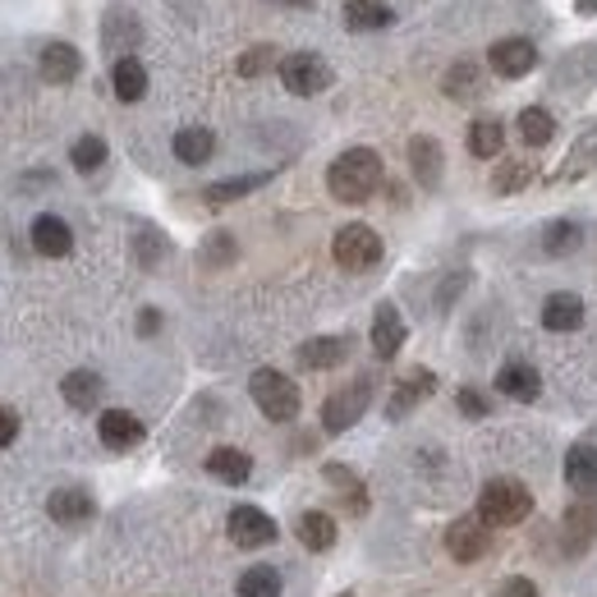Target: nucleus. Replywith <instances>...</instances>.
Segmentation results:
<instances>
[{"mask_svg":"<svg viewBox=\"0 0 597 597\" xmlns=\"http://www.w3.org/2000/svg\"><path fill=\"white\" fill-rule=\"evenodd\" d=\"M381 180H387V166H381V157L373 147H350V152H340V157L332 161V170H326V189H332V198L336 203H368Z\"/></svg>","mask_w":597,"mask_h":597,"instance_id":"f257e3e1","label":"nucleus"},{"mask_svg":"<svg viewBox=\"0 0 597 597\" xmlns=\"http://www.w3.org/2000/svg\"><path fill=\"white\" fill-rule=\"evenodd\" d=\"M533 510V492L524 483H515V478H492L478 496V519H483L488 529H510L519 519H529Z\"/></svg>","mask_w":597,"mask_h":597,"instance_id":"f03ea898","label":"nucleus"},{"mask_svg":"<svg viewBox=\"0 0 597 597\" xmlns=\"http://www.w3.org/2000/svg\"><path fill=\"white\" fill-rule=\"evenodd\" d=\"M248 391H254V404L272 423H290L299 414V404H303L299 387L285 373H276V368H258L254 377H248Z\"/></svg>","mask_w":597,"mask_h":597,"instance_id":"7ed1b4c3","label":"nucleus"},{"mask_svg":"<svg viewBox=\"0 0 597 597\" xmlns=\"http://www.w3.org/2000/svg\"><path fill=\"white\" fill-rule=\"evenodd\" d=\"M332 258L345 267V272H373V267L381 262V235L373 225H340L336 239H332Z\"/></svg>","mask_w":597,"mask_h":597,"instance_id":"20e7f679","label":"nucleus"},{"mask_svg":"<svg viewBox=\"0 0 597 597\" xmlns=\"http://www.w3.org/2000/svg\"><path fill=\"white\" fill-rule=\"evenodd\" d=\"M368 404H373V381H368V377H354L350 387H340V391L326 395V404H322V428L332 432V437L350 432L354 423L368 414Z\"/></svg>","mask_w":597,"mask_h":597,"instance_id":"39448f33","label":"nucleus"},{"mask_svg":"<svg viewBox=\"0 0 597 597\" xmlns=\"http://www.w3.org/2000/svg\"><path fill=\"white\" fill-rule=\"evenodd\" d=\"M281 69V83L295 92V98H317V92L332 88V65L322 61V55L313 51H295L285 55V61L276 65Z\"/></svg>","mask_w":597,"mask_h":597,"instance_id":"423d86ee","label":"nucleus"},{"mask_svg":"<svg viewBox=\"0 0 597 597\" xmlns=\"http://www.w3.org/2000/svg\"><path fill=\"white\" fill-rule=\"evenodd\" d=\"M488 65H492L496 79H524V74L537 65V47L529 37H501V42H492V51H488Z\"/></svg>","mask_w":597,"mask_h":597,"instance_id":"0eeeda50","label":"nucleus"},{"mask_svg":"<svg viewBox=\"0 0 597 597\" xmlns=\"http://www.w3.org/2000/svg\"><path fill=\"white\" fill-rule=\"evenodd\" d=\"M488 547H492V529H488L478 515L455 519V524L446 529V551L455 556L459 566H469V561H478V556H488Z\"/></svg>","mask_w":597,"mask_h":597,"instance_id":"6e6552de","label":"nucleus"},{"mask_svg":"<svg viewBox=\"0 0 597 597\" xmlns=\"http://www.w3.org/2000/svg\"><path fill=\"white\" fill-rule=\"evenodd\" d=\"M561 529H566V551H570V556H584V551L597 543V496L570 501Z\"/></svg>","mask_w":597,"mask_h":597,"instance_id":"1a4fd4ad","label":"nucleus"},{"mask_svg":"<svg viewBox=\"0 0 597 597\" xmlns=\"http://www.w3.org/2000/svg\"><path fill=\"white\" fill-rule=\"evenodd\" d=\"M225 529L230 537H235L239 547H267V543H276V519L258 510V506H235L225 519Z\"/></svg>","mask_w":597,"mask_h":597,"instance_id":"9d476101","label":"nucleus"},{"mask_svg":"<svg viewBox=\"0 0 597 597\" xmlns=\"http://www.w3.org/2000/svg\"><path fill=\"white\" fill-rule=\"evenodd\" d=\"M139 42H143V24H139V18H133L129 10H120V5L106 10V24H102V47L115 55V61H125V55H129L133 47H139Z\"/></svg>","mask_w":597,"mask_h":597,"instance_id":"9b49d317","label":"nucleus"},{"mask_svg":"<svg viewBox=\"0 0 597 597\" xmlns=\"http://www.w3.org/2000/svg\"><path fill=\"white\" fill-rule=\"evenodd\" d=\"M98 437H102L106 451H133L143 441V423L133 418L129 410H106L98 418Z\"/></svg>","mask_w":597,"mask_h":597,"instance_id":"f8f14e48","label":"nucleus"},{"mask_svg":"<svg viewBox=\"0 0 597 597\" xmlns=\"http://www.w3.org/2000/svg\"><path fill=\"white\" fill-rule=\"evenodd\" d=\"M37 69H42V79L47 83H74L79 79V69H83V55L79 47H69V42H47L42 47V61H37Z\"/></svg>","mask_w":597,"mask_h":597,"instance_id":"ddd939ff","label":"nucleus"},{"mask_svg":"<svg viewBox=\"0 0 597 597\" xmlns=\"http://www.w3.org/2000/svg\"><path fill=\"white\" fill-rule=\"evenodd\" d=\"M496 391L519 400V404H529V400H537V391H543V377H537L533 363L515 359V363H501V368H496Z\"/></svg>","mask_w":597,"mask_h":597,"instance_id":"4468645a","label":"nucleus"},{"mask_svg":"<svg viewBox=\"0 0 597 597\" xmlns=\"http://www.w3.org/2000/svg\"><path fill=\"white\" fill-rule=\"evenodd\" d=\"M410 170L423 189H437L441 184V170H446V157H441V143L428 139V133H418L410 139Z\"/></svg>","mask_w":597,"mask_h":597,"instance_id":"2eb2a0df","label":"nucleus"},{"mask_svg":"<svg viewBox=\"0 0 597 597\" xmlns=\"http://www.w3.org/2000/svg\"><path fill=\"white\" fill-rule=\"evenodd\" d=\"M432 387H437V377H432L428 368H410V373L395 381V395H391V404H387V418H404L418 400L432 395Z\"/></svg>","mask_w":597,"mask_h":597,"instance_id":"dca6fc26","label":"nucleus"},{"mask_svg":"<svg viewBox=\"0 0 597 597\" xmlns=\"http://www.w3.org/2000/svg\"><path fill=\"white\" fill-rule=\"evenodd\" d=\"M33 248H37L42 258H65L69 248H74V230H69L61 217L42 211V217L33 221Z\"/></svg>","mask_w":597,"mask_h":597,"instance_id":"f3484780","label":"nucleus"},{"mask_svg":"<svg viewBox=\"0 0 597 597\" xmlns=\"http://www.w3.org/2000/svg\"><path fill=\"white\" fill-rule=\"evenodd\" d=\"M404 345V317L395 303H381L377 317H373V354L377 359H395Z\"/></svg>","mask_w":597,"mask_h":597,"instance_id":"a211bd4d","label":"nucleus"},{"mask_svg":"<svg viewBox=\"0 0 597 597\" xmlns=\"http://www.w3.org/2000/svg\"><path fill=\"white\" fill-rule=\"evenodd\" d=\"M350 354V340L345 336H317V340H303L299 345V368L308 373H322V368H336Z\"/></svg>","mask_w":597,"mask_h":597,"instance_id":"6ab92c4d","label":"nucleus"},{"mask_svg":"<svg viewBox=\"0 0 597 597\" xmlns=\"http://www.w3.org/2000/svg\"><path fill=\"white\" fill-rule=\"evenodd\" d=\"M566 483L584 496L597 492V446L593 441H580V446L566 451Z\"/></svg>","mask_w":597,"mask_h":597,"instance_id":"aec40b11","label":"nucleus"},{"mask_svg":"<svg viewBox=\"0 0 597 597\" xmlns=\"http://www.w3.org/2000/svg\"><path fill=\"white\" fill-rule=\"evenodd\" d=\"M580 322H584V299L580 295H570V290L547 295V303H543L547 332H580Z\"/></svg>","mask_w":597,"mask_h":597,"instance_id":"412c9836","label":"nucleus"},{"mask_svg":"<svg viewBox=\"0 0 597 597\" xmlns=\"http://www.w3.org/2000/svg\"><path fill=\"white\" fill-rule=\"evenodd\" d=\"M207 473L217 478V483L239 488V483H248V473H254V459H248L244 451H235V446H217L207 455Z\"/></svg>","mask_w":597,"mask_h":597,"instance_id":"4be33fe9","label":"nucleus"},{"mask_svg":"<svg viewBox=\"0 0 597 597\" xmlns=\"http://www.w3.org/2000/svg\"><path fill=\"white\" fill-rule=\"evenodd\" d=\"M345 28L350 33H377V28H391V5H381V0H345Z\"/></svg>","mask_w":597,"mask_h":597,"instance_id":"5701e85b","label":"nucleus"},{"mask_svg":"<svg viewBox=\"0 0 597 597\" xmlns=\"http://www.w3.org/2000/svg\"><path fill=\"white\" fill-rule=\"evenodd\" d=\"M102 391H106V381L92 373V368H79V373H69V377L61 381V395H65L69 410H98Z\"/></svg>","mask_w":597,"mask_h":597,"instance_id":"b1692460","label":"nucleus"},{"mask_svg":"<svg viewBox=\"0 0 597 597\" xmlns=\"http://www.w3.org/2000/svg\"><path fill=\"white\" fill-rule=\"evenodd\" d=\"M47 510H51L55 524H83V519H92L98 506H92V496L83 488H61V492H51Z\"/></svg>","mask_w":597,"mask_h":597,"instance_id":"393cba45","label":"nucleus"},{"mask_svg":"<svg viewBox=\"0 0 597 597\" xmlns=\"http://www.w3.org/2000/svg\"><path fill=\"white\" fill-rule=\"evenodd\" d=\"M441 88H446L451 102H478L483 98V69H478L473 61H455L446 69V79H441Z\"/></svg>","mask_w":597,"mask_h":597,"instance_id":"a878e982","label":"nucleus"},{"mask_svg":"<svg viewBox=\"0 0 597 597\" xmlns=\"http://www.w3.org/2000/svg\"><path fill=\"white\" fill-rule=\"evenodd\" d=\"M501 147H506V125H501L496 115H478L469 125V152L478 161H492V157H501Z\"/></svg>","mask_w":597,"mask_h":597,"instance_id":"bb28decb","label":"nucleus"},{"mask_svg":"<svg viewBox=\"0 0 597 597\" xmlns=\"http://www.w3.org/2000/svg\"><path fill=\"white\" fill-rule=\"evenodd\" d=\"M111 88H115V98H120V102H143V92H147V69H143L139 55H125V61H115Z\"/></svg>","mask_w":597,"mask_h":597,"instance_id":"cd10ccee","label":"nucleus"},{"mask_svg":"<svg viewBox=\"0 0 597 597\" xmlns=\"http://www.w3.org/2000/svg\"><path fill=\"white\" fill-rule=\"evenodd\" d=\"M211 152H217V133H211V129L189 125V129L176 133V157H180L184 166H207Z\"/></svg>","mask_w":597,"mask_h":597,"instance_id":"c85d7f7f","label":"nucleus"},{"mask_svg":"<svg viewBox=\"0 0 597 597\" xmlns=\"http://www.w3.org/2000/svg\"><path fill=\"white\" fill-rule=\"evenodd\" d=\"M267 180H272V170H254V176H230V180L207 184L203 198H207L211 207H225V203H235V198H244V194H254V189H262Z\"/></svg>","mask_w":597,"mask_h":597,"instance_id":"c756f323","label":"nucleus"},{"mask_svg":"<svg viewBox=\"0 0 597 597\" xmlns=\"http://www.w3.org/2000/svg\"><path fill=\"white\" fill-rule=\"evenodd\" d=\"M299 543L308 551H332L336 547V519L326 510H303L299 515Z\"/></svg>","mask_w":597,"mask_h":597,"instance_id":"7c9ffc66","label":"nucleus"},{"mask_svg":"<svg viewBox=\"0 0 597 597\" xmlns=\"http://www.w3.org/2000/svg\"><path fill=\"white\" fill-rule=\"evenodd\" d=\"M519 139H524L529 147H547L556 139L551 111H543V106H524V111H519Z\"/></svg>","mask_w":597,"mask_h":597,"instance_id":"2f4dec72","label":"nucleus"},{"mask_svg":"<svg viewBox=\"0 0 597 597\" xmlns=\"http://www.w3.org/2000/svg\"><path fill=\"white\" fill-rule=\"evenodd\" d=\"M326 483H332V488L340 492V501H345V506H350L354 515L368 510V488H363L345 465H326Z\"/></svg>","mask_w":597,"mask_h":597,"instance_id":"473e14b6","label":"nucleus"},{"mask_svg":"<svg viewBox=\"0 0 597 597\" xmlns=\"http://www.w3.org/2000/svg\"><path fill=\"white\" fill-rule=\"evenodd\" d=\"M235 597H281V570H272V566L244 570L235 584Z\"/></svg>","mask_w":597,"mask_h":597,"instance_id":"72a5a7b5","label":"nucleus"},{"mask_svg":"<svg viewBox=\"0 0 597 597\" xmlns=\"http://www.w3.org/2000/svg\"><path fill=\"white\" fill-rule=\"evenodd\" d=\"M580 244H584V230L574 225V221H551V225L543 230V254H547V258H566V254H574Z\"/></svg>","mask_w":597,"mask_h":597,"instance_id":"f704fd0d","label":"nucleus"},{"mask_svg":"<svg viewBox=\"0 0 597 597\" xmlns=\"http://www.w3.org/2000/svg\"><path fill=\"white\" fill-rule=\"evenodd\" d=\"M69 161H74V170H83V176L102 170L106 166V139L102 133H83V139L69 147Z\"/></svg>","mask_w":597,"mask_h":597,"instance_id":"c9c22d12","label":"nucleus"},{"mask_svg":"<svg viewBox=\"0 0 597 597\" xmlns=\"http://www.w3.org/2000/svg\"><path fill=\"white\" fill-rule=\"evenodd\" d=\"M588 170H597V129L593 133H584V143L570 152L566 157V170H561V180H580V176H588Z\"/></svg>","mask_w":597,"mask_h":597,"instance_id":"e433bc0d","label":"nucleus"},{"mask_svg":"<svg viewBox=\"0 0 597 597\" xmlns=\"http://www.w3.org/2000/svg\"><path fill=\"white\" fill-rule=\"evenodd\" d=\"M533 180V166L529 161H501V170L492 176V194H515Z\"/></svg>","mask_w":597,"mask_h":597,"instance_id":"4c0bfd02","label":"nucleus"},{"mask_svg":"<svg viewBox=\"0 0 597 597\" xmlns=\"http://www.w3.org/2000/svg\"><path fill=\"white\" fill-rule=\"evenodd\" d=\"M276 65V47H254L248 55H239V74L244 79H258L262 69H272Z\"/></svg>","mask_w":597,"mask_h":597,"instance_id":"58836bf2","label":"nucleus"},{"mask_svg":"<svg viewBox=\"0 0 597 597\" xmlns=\"http://www.w3.org/2000/svg\"><path fill=\"white\" fill-rule=\"evenodd\" d=\"M455 404H459V414H469V418H488V410H492L488 395H483V391H473V387L459 391V395H455Z\"/></svg>","mask_w":597,"mask_h":597,"instance_id":"ea45409f","label":"nucleus"},{"mask_svg":"<svg viewBox=\"0 0 597 597\" xmlns=\"http://www.w3.org/2000/svg\"><path fill=\"white\" fill-rule=\"evenodd\" d=\"M230 258H235V239H230V235H211V248H203V262L207 267H221Z\"/></svg>","mask_w":597,"mask_h":597,"instance_id":"a19ab883","label":"nucleus"},{"mask_svg":"<svg viewBox=\"0 0 597 597\" xmlns=\"http://www.w3.org/2000/svg\"><path fill=\"white\" fill-rule=\"evenodd\" d=\"M501 597H537V584L524 580V574H515V580L501 584Z\"/></svg>","mask_w":597,"mask_h":597,"instance_id":"79ce46f5","label":"nucleus"},{"mask_svg":"<svg viewBox=\"0 0 597 597\" xmlns=\"http://www.w3.org/2000/svg\"><path fill=\"white\" fill-rule=\"evenodd\" d=\"M14 437H18V414H14V410H5V404H0V451H5Z\"/></svg>","mask_w":597,"mask_h":597,"instance_id":"37998d69","label":"nucleus"},{"mask_svg":"<svg viewBox=\"0 0 597 597\" xmlns=\"http://www.w3.org/2000/svg\"><path fill=\"white\" fill-rule=\"evenodd\" d=\"M157 322H161V317H157V308H147V313H143V322H139V326H143V336H152V332H157Z\"/></svg>","mask_w":597,"mask_h":597,"instance_id":"c03bdc74","label":"nucleus"},{"mask_svg":"<svg viewBox=\"0 0 597 597\" xmlns=\"http://www.w3.org/2000/svg\"><path fill=\"white\" fill-rule=\"evenodd\" d=\"M574 10H580V14H593V10H597V0H574Z\"/></svg>","mask_w":597,"mask_h":597,"instance_id":"a18cd8bd","label":"nucleus"},{"mask_svg":"<svg viewBox=\"0 0 597 597\" xmlns=\"http://www.w3.org/2000/svg\"><path fill=\"white\" fill-rule=\"evenodd\" d=\"M276 5H299L303 10V5H313V0H276Z\"/></svg>","mask_w":597,"mask_h":597,"instance_id":"49530a36","label":"nucleus"}]
</instances>
